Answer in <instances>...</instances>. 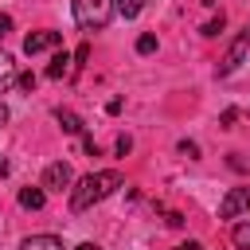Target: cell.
Masks as SVG:
<instances>
[{
	"mask_svg": "<svg viewBox=\"0 0 250 250\" xmlns=\"http://www.w3.org/2000/svg\"><path fill=\"white\" fill-rule=\"evenodd\" d=\"M117 188H121V176H117L113 168H105V172H90V176L74 180V188H70V211L82 215V211H90L94 203L109 199Z\"/></svg>",
	"mask_w": 250,
	"mask_h": 250,
	"instance_id": "obj_1",
	"label": "cell"
},
{
	"mask_svg": "<svg viewBox=\"0 0 250 250\" xmlns=\"http://www.w3.org/2000/svg\"><path fill=\"white\" fill-rule=\"evenodd\" d=\"M70 12H74V23L82 31H102L113 20L117 4L113 0H70Z\"/></svg>",
	"mask_w": 250,
	"mask_h": 250,
	"instance_id": "obj_2",
	"label": "cell"
},
{
	"mask_svg": "<svg viewBox=\"0 0 250 250\" xmlns=\"http://www.w3.org/2000/svg\"><path fill=\"white\" fill-rule=\"evenodd\" d=\"M246 51H250V27H242L238 31V39L227 47V55L219 59V78H227V74H234L238 66H242V59H246Z\"/></svg>",
	"mask_w": 250,
	"mask_h": 250,
	"instance_id": "obj_3",
	"label": "cell"
},
{
	"mask_svg": "<svg viewBox=\"0 0 250 250\" xmlns=\"http://www.w3.org/2000/svg\"><path fill=\"white\" fill-rule=\"evenodd\" d=\"M70 191L74 188V172H70V164L66 160H55V164H47L43 168V191Z\"/></svg>",
	"mask_w": 250,
	"mask_h": 250,
	"instance_id": "obj_4",
	"label": "cell"
},
{
	"mask_svg": "<svg viewBox=\"0 0 250 250\" xmlns=\"http://www.w3.org/2000/svg\"><path fill=\"white\" fill-rule=\"evenodd\" d=\"M242 211H250V188H230L219 203V215L223 219H238Z\"/></svg>",
	"mask_w": 250,
	"mask_h": 250,
	"instance_id": "obj_5",
	"label": "cell"
},
{
	"mask_svg": "<svg viewBox=\"0 0 250 250\" xmlns=\"http://www.w3.org/2000/svg\"><path fill=\"white\" fill-rule=\"evenodd\" d=\"M59 43H62L59 31H31V35L23 39V55H39V51H51V47H59Z\"/></svg>",
	"mask_w": 250,
	"mask_h": 250,
	"instance_id": "obj_6",
	"label": "cell"
},
{
	"mask_svg": "<svg viewBox=\"0 0 250 250\" xmlns=\"http://www.w3.org/2000/svg\"><path fill=\"white\" fill-rule=\"evenodd\" d=\"M20 250H62V238L59 234H27L20 242Z\"/></svg>",
	"mask_w": 250,
	"mask_h": 250,
	"instance_id": "obj_7",
	"label": "cell"
},
{
	"mask_svg": "<svg viewBox=\"0 0 250 250\" xmlns=\"http://www.w3.org/2000/svg\"><path fill=\"white\" fill-rule=\"evenodd\" d=\"M16 78H20V74H16L12 55H4V51H0V94H8V90L16 86Z\"/></svg>",
	"mask_w": 250,
	"mask_h": 250,
	"instance_id": "obj_8",
	"label": "cell"
},
{
	"mask_svg": "<svg viewBox=\"0 0 250 250\" xmlns=\"http://www.w3.org/2000/svg\"><path fill=\"white\" fill-rule=\"evenodd\" d=\"M43 203H47V191H43V188H23V191H20V207H23V211H39Z\"/></svg>",
	"mask_w": 250,
	"mask_h": 250,
	"instance_id": "obj_9",
	"label": "cell"
},
{
	"mask_svg": "<svg viewBox=\"0 0 250 250\" xmlns=\"http://www.w3.org/2000/svg\"><path fill=\"white\" fill-rule=\"evenodd\" d=\"M55 121L62 125V133H70V137H78L82 133V117L78 113H70V109H55Z\"/></svg>",
	"mask_w": 250,
	"mask_h": 250,
	"instance_id": "obj_10",
	"label": "cell"
},
{
	"mask_svg": "<svg viewBox=\"0 0 250 250\" xmlns=\"http://www.w3.org/2000/svg\"><path fill=\"white\" fill-rule=\"evenodd\" d=\"M62 74H70V55L66 51H59L51 59V66H47V78H62Z\"/></svg>",
	"mask_w": 250,
	"mask_h": 250,
	"instance_id": "obj_11",
	"label": "cell"
},
{
	"mask_svg": "<svg viewBox=\"0 0 250 250\" xmlns=\"http://www.w3.org/2000/svg\"><path fill=\"white\" fill-rule=\"evenodd\" d=\"M117 4V16H125V20H137L141 12H145V4L148 0H113Z\"/></svg>",
	"mask_w": 250,
	"mask_h": 250,
	"instance_id": "obj_12",
	"label": "cell"
},
{
	"mask_svg": "<svg viewBox=\"0 0 250 250\" xmlns=\"http://www.w3.org/2000/svg\"><path fill=\"white\" fill-rule=\"evenodd\" d=\"M230 242H234L238 250H250V223H238V227L230 230Z\"/></svg>",
	"mask_w": 250,
	"mask_h": 250,
	"instance_id": "obj_13",
	"label": "cell"
},
{
	"mask_svg": "<svg viewBox=\"0 0 250 250\" xmlns=\"http://www.w3.org/2000/svg\"><path fill=\"white\" fill-rule=\"evenodd\" d=\"M223 23H227V20H223V12H219V16H215V20H207L199 31H203V35H219V31H223Z\"/></svg>",
	"mask_w": 250,
	"mask_h": 250,
	"instance_id": "obj_14",
	"label": "cell"
},
{
	"mask_svg": "<svg viewBox=\"0 0 250 250\" xmlns=\"http://www.w3.org/2000/svg\"><path fill=\"white\" fill-rule=\"evenodd\" d=\"M137 51H141V55H152V51H156V35H141V39H137Z\"/></svg>",
	"mask_w": 250,
	"mask_h": 250,
	"instance_id": "obj_15",
	"label": "cell"
},
{
	"mask_svg": "<svg viewBox=\"0 0 250 250\" xmlns=\"http://www.w3.org/2000/svg\"><path fill=\"white\" fill-rule=\"evenodd\" d=\"M16 86H20V90H35V74H31V70H27V74H20V78H16Z\"/></svg>",
	"mask_w": 250,
	"mask_h": 250,
	"instance_id": "obj_16",
	"label": "cell"
},
{
	"mask_svg": "<svg viewBox=\"0 0 250 250\" xmlns=\"http://www.w3.org/2000/svg\"><path fill=\"white\" fill-rule=\"evenodd\" d=\"M180 152H184V156H191V160H195V156H199V145H195V141H180Z\"/></svg>",
	"mask_w": 250,
	"mask_h": 250,
	"instance_id": "obj_17",
	"label": "cell"
},
{
	"mask_svg": "<svg viewBox=\"0 0 250 250\" xmlns=\"http://www.w3.org/2000/svg\"><path fill=\"white\" fill-rule=\"evenodd\" d=\"M129 148H133V141H129V137H117V152H121V156H125V152H129Z\"/></svg>",
	"mask_w": 250,
	"mask_h": 250,
	"instance_id": "obj_18",
	"label": "cell"
},
{
	"mask_svg": "<svg viewBox=\"0 0 250 250\" xmlns=\"http://www.w3.org/2000/svg\"><path fill=\"white\" fill-rule=\"evenodd\" d=\"M8 27H12V20H8V16H0V39L8 35Z\"/></svg>",
	"mask_w": 250,
	"mask_h": 250,
	"instance_id": "obj_19",
	"label": "cell"
},
{
	"mask_svg": "<svg viewBox=\"0 0 250 250\" xmlns=\"http://www.w3.org/2000/svg\"><path fill=\"white\" fill-rule=\"evenodd\" d=\"M74 250H102V246H98V242H78Z\"/></svg>",
	"mask_w": 250,
	"mask_h": 250,
	"instance_id": "obj_20",
	"label": "cell"
},
{
	"mask_svg": "<svg viewBox=\"0 0 250 250\" xmlns=\"http://www.w3.org/2000/svg\"><path fill=\"white\" fill-rule=\"evenodd\" d=\"M180 250H203V242H184Z\"/></svg>",
	"mask_w": 250,
	"mask_h": 250,
	"instance_id": "obj_21",
	"label": "cell"
},
{
	"mask_svg": "<svg viewBox=\"0 0 250 250\" xmlns=\"http://www.w3.org/2000/svg\"><path fill=\"white\" fill-rule=\"evenodd\" d=\"M4 121H8V105L0 102V125H4Z\"/></svg>",
	"mask_w": 250,
	"mask_h": 250,
	"instance_id": "obj_22",
	"label": "cell"
},
{
	"mask_svg": "<svg viewBox=\"0 0 250 250\" xmlns=\"http://www.w3.org/2000/svg\"><path fill=\"white\" fill-rule=\"evenodd\" d=\"M4 172H8V160H4V156H0V176H4Z\"/></svg>",
	"mask_w": 250,
	"mask_h": 250,
	"instance_id": "obj_23",
	"label": "cell"
}]
</instances>
